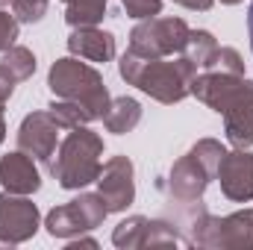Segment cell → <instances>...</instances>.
I'll return each instance as SVG.
<instances>
[{"label":"cell","mask_w":253,"mask_h":250,"mask_svg":"<svg viewBox=\"0 0 253 250\" xmlns=\"http://www.w3.org/2000/svg\"><path fill=\"white\" fill-rule=\"evenodd\" d=\"M121 80H126L129 85L141 88L144 94H150L159 103H180L183 97H189L191 80L197 77V65L189 56L180 53V59L165 62V59H144L132 50H126L118 62Z\"/></svg>","instance_id":"1"},{"label":"cell","mask_w":253,"mask_h":250,"mask_svg":"<svg viewBox=\"0 0 253 250\" xmlns=\"http://www.w3.org/2000/svg\"><path fill=\"white\" fill-rule=\"evenodd\" d=\"M56 159H50V177L62 188H85L88 183H97L100 177V156H103V138L97 132H91L88 126H74L53 153Z\"/></svg>","instance_id":"2"},{"label":"cell","mask_w":253,"mask_h":250,"mask_svg":"<svg viewBox=\"0 0 253 250\" xmlns=\"http://www.w3.org/2000/svg\"><path fill=\"white\" fill-rule=\"evenodd\" d=\"M47 85H50L53 97L80 103L91 115V121L103 118L106 109H109V91H106L103 77L91 65L80 62L77 56L56 59L53 68H50V74H47Z\"/></svg>","instance_id":"3"},{"label":"cell","mask_w":253,"mask_h":250,"mask_svg":"<svg viewBox=\"0 0 253 250\" xmlns=\"http://www.w3.org/2000/svg\"><path fill=\"white\" fill-rule=\"evenodd\" d=\"M189 245L218 250H253V209L233 212V215H209L197 206V215L189 221Z\"/></svg>","instance_id":"4"},{"label":"cell","mask_w":253,"mask_h":250,"mask_svg":"<svg viewBox=\"0 0 253 250\" xmlns=\"http://www.w3.org/2000/svg\"><path fill=\"white\" fill-rule=\"evenodd\" d=\"M189 33L191 30L183 18H144L129 33V50L144 59H165L183 53Z\"/></svg>","instance_id":"5"},{"label":"cell","mask_w":253,"mask_h":250,"mask_svg":"<svg viewBox=\"0 0 253 250\" xmlns=\"http://www.w3.org/2000/svg\"><path fill=\"white\" fill-rule=\"evenodd\" d=\"M106 215H109V209H106L103 197L85 191V194L68 200L65 206L50 209L44 218V227L53 239H77L88 230H97L106 221Z\"/></svg>","instance_id":"6"},{"label":"cell","mask_w":253,"mask_h":250,"mask_svg":"<svg viewBox=\"0 0 253 250\" xmlns=\"http://www.w3.org/2000/svg\"><path fill=\"white\" fill-rule=\"evenodd\" d=\"M39 206L27 194H0V245H24L39 233Z\"/></svg>","instance_id":"7"},{"label":"cell","mask_w":253,"mask_h":250,"mask_svg":"<svg viewBox=\"0 0 253 250\" xmlns=\"http://www.w3.org/2000/svg\"><path fill=\"white\" fill-rule=\"evenodd\" d=\"M248 80L242 74H227V71H206V74H197L191 80L189 94H194L200 103H206L209 109H215L218 115H224L236 100L239 94L245 91Z\"/></svg>","instance_id":"8"},{"label":"cell","mask_w":253,"mask_h":250,"mask_svg":"<svg viewBox=\"0 0 253 250\" xmlns=\"http://www.w3.org/2000/svg\"><path fill=\"white\" fill-rule=\"evenodd\" d=\"M215 180V174L197 159V153L189 150L186 156H180L177 162H174V168H171V174H168V194L177 200V203H186V206H194V203H200V197H203V191L206 186Z\"/></svg>","instance_id":"9"},{"label":"cell","mask_w":253,"mask_h":250,"mask_svg":"<svg viewBox=\"0 0 253 250\" xmlns=\"http://www.w3.org/2000/svg\"><path fill=\"white\" fill-rule=\"evenodd\" d=\"M59 129L50 112H30L18 126V150L30 153L39 162H50L59 147Z\"/></svg>","instance_id":"10"},{"label":"cell","mask_w":253,"mask_h":250,"mask_svg":"<svg viewBox=\"0 0 253 250\" xmlns=\"http://www.w3.org/2000/svg\"><path fill=\"white\" fill-rule=\"evenodd\" d=\"M132 162L126 156H112L97 177V194L103 197L109 212H124L135 200V180H132Z\"/></svg>","instance_id":"11"},{"label":"cell","mask_w":253,"mask_h":250,"mask_svg":"<svg viewBox=\"0 0 253 250\" xmlns=\"http://www.w3.org/2000/svg\"><path fill=\"white\" fill-rule=\"evenodd\" d=\"M218 183L227 200L233 203H248L253 200V153L248 147L227 150V156L218 165Z\"/></svg>","instance_id":"12"},{"label":"cell","mask_w":253,"mask_h":250,"mask_svg":"<svg viewBox=\"0 0 253 250\" xmlns=\"http://www.w3.org/2000/svg\"><path fill=\"white\" fill-rule=\"evenodd\" d=\"M0 186L12 194H36L42 188V174L30 153L15 150L0 156Z\"/></svg>","instance_id":"13"},{"label":"cell","mask_w":253,"mask_h":250,"mask_svg":"<svg viewBox=\"0 0 253 250\" xmlns=\"http://www.w3.org/2000/svg\"><path fill=\"white\" fill-rule=\"evenodd\" d=\"M68 50L88 62H109L115 56V36L100 27H74L68 36Z\"/></svg>","instance_id":"14"},{"label":"cell","mask_w":253,"mask_h":250,"mask_svg":"<svg viewBox=\"0 0 253 250\" xmlns=\"http://www.w3.org/2000/svg\"><path fill=\"white\" fill-rule=\"evenodd\" d=\"M224 132L233 147H253V80H248L239 100L224 112Z\"/></svg>","instance_id":"15"},{"label":"cell","mask_w":253,"mask_h":250,"mask_svg":"<svg viewBox=\"0 0 253 250\" xmlns=\"http://www.w3.org/2000/svg\"><path fill=\"white\" fill-rule=\"evenodd\" d=\"M141 121V103L135 97H115L109 100V109L103 115V124L109 132L115 135H124V132H132Z\"/></svg>","instance_id":"16"},{"label":"cell","mask_w":253,"mask_h":250,"mask_svg":"<svg viewBox=\"0 0 253 250\" xmlns=\"http://www.w3.org/2000/svg\"><path fill=\"white\" fill-rule=\"evenodd\" d=\"M68 27H97L106 15V0H62Z\"/></svg>","instance_id":"17"},{"label":"cell","mask_w":253,"mask_h":250,"mask_svg":"<svg viewBox=\"0 0 253 250\" xmlns=\"http://www.w3.org/2000/svg\"><path fill=\"white\" fill-rule=\"evenodd\" d=\"M147 230H150V218L144 215H132V218H124L115 233H112V245L121 250H138L144 248L147 242Z\"/></svg>","instance_id":"18"},{"label":"cell","mask_w":253,"mask_h":250,"mask_svg":"<svg viewBox=\"0 0 253 250\" xmlns=\"http://www.w3.org/2000/svg\"><path fill=\"white\" fill-rule=\"evenodd\" d=\"M215 50H218V42H215V36L209 30H191L189 42L183 47V56H189L197 68L206 71L209 62H212V56H215Z\"/></svg>","instance_id":"19"},{"label":"cell","mask_w":253,"mask_h":250,"mask_svg":"<svg viewBox=\"0 0 253 250\" xmlns=\"http://www.w3.org/2000/svg\"><path fill=\"white\" fill-rule=\"evenodd\" d=\"M3 65L12 71V77H15L18 83L30 80V77L36 74V56H33V50L24 47V44H12L9 50H3Z\"/></svg>","instance_id":"20"},{"label":"cell","mask_w":253,"mask_h":250,"mask_svg":"<svg viewBox=\"0 0 253 250\" xmlns=\"http://www.w3.org/2000/svg\"><path fill=\"white\" fill-rule=\"evenodd\" d=\"M47 112L53 115V121L62 126V129H74V126H83L91 121V115L80 106V103H74V100H62V97H56L50 106H47Z\"/></svg>","instance_id":"21"},{"label":"cell","mask_w":253,"mask_h":250,"mask_svg":"<svg viewBox=\"0 0 253 250\" xmlns=\"http://www.w3.org/2000/svg\"><path fill=\"white\" fill-rule=\"evenodd\" d=\"M180 242H183L180 233H177L168 221H150L144 248H174V245H180Z\"/></svg>","instance_id":"22"},{"label":"cell","mask_w":253,"mask_h":250,"mask_svg":"<svg viewBox=\"0 0 253 250\" xmlns=\"http://www.w3.org/2000/svg\"><path fill=\"white\" fill-rule=\"evenodd\" d=\"M50 9V0H12V15L21 24H39Z\"/></svg>","instance_id":"23"},{"label":"cell","mask_w":253,"mask_h":250,"mask_svg":"<svg viewBox=\"0 0 253 250\" xmlns=\"http://www.w3.org/2000/svg\"><path fill=\"white\" fill-rule=\"evenodd\" d=\"M206 71H227V74H242L245 77V59L236 47H218Z\"/></svg>","instance_id":"24"},{"label":"cell","mask_w":253,"mask_h":250,"mask_svg":"<svg viewBox=\"0 0 253 250\" xmlns=\"http://www.w3.org/2000/svg\"><path fill=\"white\" fill-rule=\"evenodd\" d=\"M129 18L144 21V18H156L162 12V0H121Z\"/></svg>","instance_id":"25"},{"label":"cell","mask_w":253,"mask_h":250,"mask_svg":"<svg viewBox=\"0 0 253 250\" xmlns=\"http://www.w3.org/2000/svg\"><path fill=\"white\" fill-rule=\"evenodd\" d=\"M18 24H21V21H18L15 15H9V12L0 9V53L15 44V39H18Z\"/></svg>","instance_id":"26"},{"label":"cell","mask_w":253,"mask_h":250,"mask_svg":"<svg viewBox=\"0 0 253 250\" xmlns=\"http://www.w3.org/2000/svg\"><path fill=\"white\" fill-rule=\"evenodd\" d=\"M15 83H18V80L12 77V71L0 62V103H6V100L12 97V91H15Z\"/></svg>","instance_id":"27"},{"label":"cell","mask_w":253,"mask_h":250,"mask_svg":"<svg viewBox=\"0 0 253 250\" xmlns=\"http://www.w3.org/2000/svg\"><path fill=\"white\" fill-rule=\"evenodd\" d=\"M177 6H186V9H194V12H206V9H212V3L215 0H174Z\"/></svg>","instance_id":"28"},{"label":"cell","mask_w":253,"mask_h":250,"mask_svg":"<svg viewBox=\"0 0 253 250\" xmlns=\"http://www.w3.org/2000/svg\"><path fill=\"white\" fill-rule=\"evenodd\" d=\"M248 33H251V50H253V3L248 9Z\"/></svg>","instance_id":"29"},{"label":"cell","mask_w":253,"mask_h":250,"mask_svg":"<svg viewBox=\"0 0 253 250\" xmlns=\"http://www.w3.org/2000/svg\"><path fill=\"white\" fill-rule=\"evenodd\" d=\"M3 106H6V103H0V144H3V138H6V124H3Z\"/></svg>","instance_id":"30"},{"label":"cell","mask_w":253,"mask_h":250,"mask_svg":"<svg viewBox=\"0 0 253 250\" xmlns=\"http://www.w3.org/2000/svg\"><path fill=\"white\" fill-rule=\"evenodd\" d=\"M224 6H236V3H242V0H221Z\"/></svg>","instance_id":"31"},{"label":"cell","mask_w":253,"mask_h":250,"mask_svg":"<svg viewBox=\"0 0 253 250\" xmlns=\"http://www.w3.org/2000/svg\"><path fill=\"white\" fill-rule=\"evenodd\" d=\"M6 3H12V0H0V6H6Z\"/></svg>","instance_id":"32"}]
</instances>
